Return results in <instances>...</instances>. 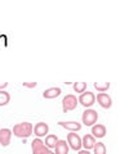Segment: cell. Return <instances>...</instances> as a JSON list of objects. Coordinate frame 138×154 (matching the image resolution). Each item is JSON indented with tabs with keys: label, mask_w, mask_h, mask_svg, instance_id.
I'll return each mask as SVG.
<instances>
[{
	"label": "cell",
	"mask_w": 138,
	"mask_h": 154,
	"mask_svg": "<svg viewBox=\"0 0 138 154\" xmlns=\"http://www.w3.org/2000/svg\"><path fill=\"white\" fill-rule=\"evenodd\" d=\"M61 89L59 88H49L44 90V93H43V96H44L45 99H54V98H58L61 95Z\"/></svg>",
	"instance_id": "cell-11"
},
{
	"label": "cell",
	"mask_w": 138,
	"mask_h": 154,
	"mask_svg": "<svg viewBox=\"0 0 138 154\" xmlns=\"http://www.w3.org/2000/svg\"><path fill=\"white\" fill-rule=\"evenodd\" d=\"M97 102H98V104L101 105L102 108H106V109H108V108H111V105H112V100H111V98L108 96L107 94H104V93H99L98 95H97Z\"/></svg>",
	"instance_id": "cell-8"
},
{
	"label": "cell",
	"mask_w": 138,
	"mask_h": 154,
	"mask_svg": "<svg viewBox=\"0 0 138 154\" xmlns=\"http://www.w3.org/2000/svg\"><path fill=\"white\" fill-rule=\"evenodd\" d=\"M58 125H59L61 127H63V128H66V130H69L70 132L79 131V130L82 128V123L74 122V121H70V122H63V121H61V122H58Z\"/></svg>",
	"instance_id": "cell-10"
},
{
	"label": "cell",
	"mask_w": 138,
	"mask_h": 154,
	"mask_svg": "<svg viewBox=\"0 0 138 154\" xmlns=\"http://www.w3.org/2000/svg\"><path fill=\"white\" fill-rule=\"evenodd\" d=\"M78 102L82 104L83 107L89 108V107H92V105L94 104V102H96V95H94L93 93H90V91H87V93L84 91L83 94H80Z\"/></svg>",
	"instance_id": "cell-5"
},
{
	"label": "cell",
	"mask_w": 138,
	"mask_h": 154,
	"mask_svg": "<svg viewBox=\"0 0 138 154\" xmlns=\"http://www.w3.org/2000/svg\"><path fill=\"white\" fill-rule=\"evenodd\" d=\"M49 154H54V153H53V152H50V153H49Z\"/></svg>",
	"instance_id": "cell-23"
},
{
	"label": "cell",
	"mask_w": 138,
	"mask_h": 154,
	"mask_svg": "<svg viewBox=\"0 0 138 154\" xmlns=\"http://www.w3.org/2000/svg\"><path fill=\"white\" fill-rule=\"evenodd\" d=\"M31 150H32V154H49L50 153V149L47 148L45 144L43 143L39 137L32 140V143H31Z\"/></svg>",
	"instance_id": "cell-4"
},
{
	"label": "cell",
	"mask_w": 138,
	"mask_h": 154,
	"mask_svg": "<svg viewBox=\"0 0 138 154\" xmlns=\"http://www.w3.org/2000/svg\"><path fill=\"white\" fill-rule=\"evenodd\" d=\"M8 86V82H0V90H3V89H5Z\"/></svg>",
	"instance_id": "cell-21"
},
{
	"label": "cell",
	"mask_w": 138,
	"mask_h": 154,
	"mask_svg": "<svg viewBox=\"0 0 138 154\" xmlns=\"http://www.w3.org/2000/svg\"><path fill=\"white\" fill-rule=\"evenodd\" d=\"M78 154H90V152L89 150H85V149H84V150H79Z\"/></svg>",
	"instance_id": "cell-22"
},
{
	"label": "cell",
	"mask_w": 138,
	"mask_h": 154,
	"mask_svg": "<svg viewBox=\"0 0 138 154\" xmlns=\"http://www.w3.org/2000/svg\"><path fill=\"white\" fill-rule=\"evenodd\" d=\"M94 154H106V145L103 143H96L93 146Z\"/></svg>",
	"instance_id": "cell-17"
},
{
	"label": "cell",
	"mask_w": 138,
	"mask_h": 154,
	"mask_svg": "<svg viewBox=\"0 0 138 154\" xmlns=\"http://www.w3.org/2000/svg\"><path fill=\"white\" fill-rule=\"evenodd\" d=\"M49 131V126L47 125L45 122H39V123H36L35 125V127L34 130H32V132H34L37 137H43V136H45L47 134H48Z\"/></svg>",
	"instance_id": "cell-7"
},
{
	"label": "cell",
	"mask_w": 138,
	"mask_h": 154,
	"mask_svg": "<svg viewBox=\"0 0 138 154\" xmlns=\"http://www.w3.org/2000/svg\"><path fill=\"white\" fill-rule=\"evenodd\" d=\"M98 119V113L97 110L94 109H87L83 112V116H82V121L85 126H93L94 123L97 122Z\"/></svg>",
	"instance_id": "cell-2"
},
{
	"label": "cell",
	"mask_w": 138,
	"mask_h": 154,
	"mask_svg": "<svg viewBox=\"0 0 138 154\" xmlns=\"http://www.w3.org/2000/svg\"><path fill=\"white\" fill-rule=\"evenodd\" d=\"M12 137V130L9 128H0V144L3 146H8Z\"/></svg>",
	"instance_id": "cell-9"
},
{
	"label": "cell",
	"mask_w": 138,
	"mask_h": 154,
	"mask_svg": "<svg viewBox=\"0 0 138 154\" xmlns=\"http://www.w3.org/2000/svg\"><path fill=\"white\" fill-rule=\"evenodd\" d=\"M57 141H58V137L56 136V135H48V136L45 137V146L48 148V149H52V148H54L56 146V144Z\"/></svg>",
	"instance_id": "cell-15"
},
{
	"label": "cell",
	"mask_w": 138,
	"mask_h": 154,
	"mask_svg": "<svg viewBox=\"0 0 138 154\" xmlns=\"http://www.w3.org/2000/svg\"><path fill=\"white\" fill-rule=\"evenodd\" d=\"M93 86H94V89H96L97 91H99V93H104V91H107L108 89H110V82H106V84H103V85L96 82Z\"/></svg>",
	"instance_id": "cell-19"
},
{
	"label": "cell",
	"mask_w": 138,
	"mask_h": 154,
	"mask_svg": "<svg viewBox=\"0 0 138 154\" xmlns=\"http://www.w3.org/2000/svg\"><path fill=\"white\" fill-rule=\"evenodd\" d=\"M94 144H96V139H94L92 135H84V137L82 139V146H84L85 150H89V149H93Z\"/></svg>",
	"instance_id": "cell-12"
},
{
	"label": "cell",
	"mask_w": 138,
	"mask_h": 154,
	"mask_svg": "<svg viewBox=\"0 0 138 154\" xmlns=\"http://www.w3.org/2000/svg\"><path fill=\"white\" fill-rule=\"evenodd\" d=\"M92 134L93 137H104L106 136V127L103 125H93Z\"/></svg>",
	"instance_id": "cell-13"
},
{
	"label": "cell",
	"mask_w": 138,
	"mask_h": 154,
	"mask_svg": "<svg viewBox=\"0 0 138 154\" xmlns=\"http://www.w3.org/2000/svg\"><path fill=\"white\" fill-rule=\"evenodd\" d=\"M54 148H56L54 154H69V144L66 143V140H58Z\"/></svg>",
	"instance_id": "cell-14"
},
{
	"label": "cell",
	"mask_w": 138,
	"mask_h": 154,
	"mask_svg": "<svg viewBox=\"0 0 138 154\" xmlns=\"http://www.w3.org/2000/svg\"><path fill=\"white\" fill-rule=\"evenodd\" d=\"M23 86H25V88H28V89H32V88H36L37 82H23Z\"/></svg>",
	"instance_id": "cell-20"
},
{
	"label": "cell",
	"mask_w": 138,
	"mask_h": 154,
	"mask_svg": "<svg viewBox=\"0 0 138 154\" xmlns=\"http://www.w3.org/2000/svg\"><path fill=\"white\" fill-rule=\"evenodd\" d=\"M67 144L74 150H80V149H82V139L75 132H70L67 135Z\"/></svg>",
	"instance_id": "cell-6"
},
{
	"label": "cell",
	"mask_w": 138,
	"mask_h": 154,
	"mask_svg": "<svg viewBox=\"0 0 138 154\" xmlns=\"http://www.w3.org/2000/svg\"><path fill=\"white\" fill-rule=\"evenodd\" d=\"M74 90H75V93L83 94L84 91L87 90V84L85 82H75L74 84Z\"/></svg>",
	"instance_id": "cell-18"
},
{
	"label": "cell",
	"mask_w": 138,
	"mask_h": 154,
	"mask_svg": "<svg viewBox=\"0 0 138 154\" xmlns=\"http://www.w3.org/2000/svg\"><path fill=\"white\" fill-rule=\"evenodd\" d=\"M9 100H11V95H9V93H7L5 90H0V107L7 105L9 103Z\"/></svg>",
	"instance_id": "cell-16"
},
{
	"label": "cell",
	"mask_w": 138,
	"mask_h": 154,
	"mask_svg": "<svg viewBox=\"0 0 138 154\" xmlns=\"http://www.w3.org/2000/svg\"><path fill=\"white\" fill-rule=\"evenodd\" d=\"M78 99H76V96L72 95V94H69L66 95L65 98L62 99V109L63 112H69V110H74L76 107H78Z\"/></svg>",
	"instance_id": "cell-3"
},
{
	"label": "cell",
	"mask_w": 138,
	"mask_h": 154,
	"mask_svg": "<svg viewBox=\"0 0 138 154\" xmlns=\"http://www.w3.org/2000/svg\"><path fill=\"white\" fill-rule=\"evenodd\" d=\"M32 130H34V127H32V125L30 122H21L13 126L12 134H14V136H17V137L26 139L32 135Z\"/></svg>",
	"instance_id": "cell-1"
}]
</instances>
